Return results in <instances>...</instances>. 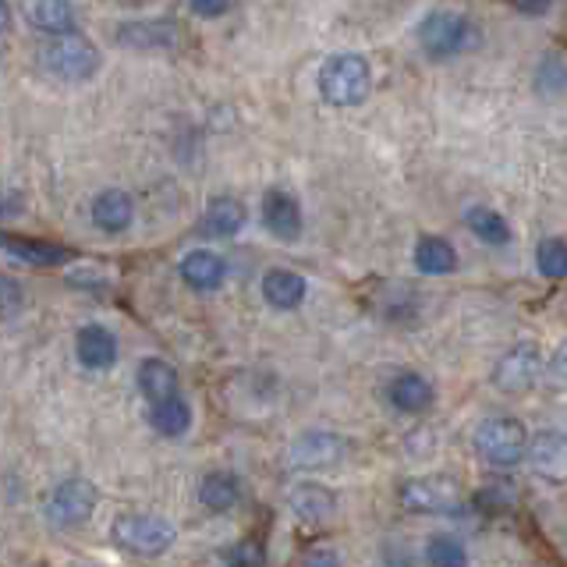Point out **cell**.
I'll return each instance as SVG.
<instances>
[{
	"label": "cell",
	"mask_w": 567,
	"mask_h": 567,
	"mask_svg": "<svg viewBox=\"0 0 567 567\" xmlns=\"http://www.w3.org/2000/svg\"><path fill=\"white\" fill-rule=\"evenodd\" d=\"M372 89V68L362 53H333V58L319 68V96H323L337 111L365 103Z\"/></svg>",
	"instance_id": "1"
},
{
	"label": "cell",
	"mask_w": 567,
	"mask_h": 567,
	"mask_svg": "<svg viewBox=\"0 0 567 567\" xmlns=\"http://www.w3.org/2000/svg\"><path fill=\"white\" fill-rule=\"evenodd\" d=\"M472 447L475 454L486 461L493 468H511L518 465V461L528 454V433L518 419L511 415H493V419H483L475 425L472 433Z\"/></svg>",
	"instance_id": "2"
},
{
	"label": "cell",
	"mask_w": 567,
	"mask_h": 567,
	"mask_svg": "<svg viewBox=\"0 0 567 567\" xmlns=\"http://www.w3.org/2000/svg\"><path fill=\"white\" fill-rule=\"evenodd\" d=\"M111 539H114V546H121L124 554H132V557H159L174 546L177 532L167 518H159V514L132 511V514H117L114 518Z\"/></svg>",
	"instance_id": "3"
},
{
	"label": "cell",
	"mask_w": 567,
	"mask_h": 567,
	"mask_svg": "<svg viewBox=\"0 0 567 567\" xmlns=\"http://www.w3.org/2000/svg\"><path fill=\"white\" fill-rule=\"evenodd\" d=\"M419 43H422L425 53H430V58L447 61V58H457V53L472 50L478 43V32H475L468 14L440 8V11H430V14L422 18Z\"/></svg>",
	"instance_id": "4"
},
{
	"label": "cell",
	"mask_w": 567,
	"mask_h": 567,
	"mask_svg": "<svg viewBox=\"0 0 567 567\" xmlns=\"http://www.w3.org/2000/svg\"><path fill=\"white\" fill-rule=\"evenodd\" d=\"M100 64V50L82 35H53L50 43L40 47V68L53 79L85 82L96 75Z\"/></svg>",
	"instance_id": "5"
},
{
	"label": "cell",
	"mask_w": 567,
	"mask_h": 567,
	"mask_svg": "<svg viewBox=\"0 0 567 567\" xmlns=\"http://www.w3.org/2000/svg\"><path fill=\"white\" fill-rule=\"evenodd\" d=\"M351 454V443L341 433L330 430H306L288 443V454H284V465L295 472H319V468H333Z\"/></svg>",
	"instance_id": "6"
},
{
	"label": "cell",
	"mask_w": 567,
	"mask_h": 567,
	"mask_svg": "<svg viewBox=\"0 0 567 567\" xmlns=\"http://www.w3.org/2000/svg\"><path fill=\"white\" fill-rule=\"evenodd\" d=\"M96 504H100V493L89 478H64V483L53 486L43 514H47V522L58 528H79L93 518Z\"/></svg>",
	"instance_id": "7"
},
{
	"label": "cell",
	"mask_w": 567,
	"mask_h": 567,
	"mask_svg": "<svg viewBox=\"0 0 567 567\" xmlns=\"http://www.w3.org/2000/svg\"><path fill=\"white\" fill-rule=\"evenodd\" d=\"M543 377V351L536 344H514L493 365V386L504 394H525Z\"/></svg>",
	"instance_id": "8"
},
{
	"label": "cell",
	"mask_w": 567,
	"mask_h": 567,
	"mask_svg": "<svg viewBox=\"0 0 567 567\" xmlns=\"http://www.w3.org/2000/svg\"><path fill=\"white\" fill-rule=\"evenodd\" d=\"M398 501L408 511L451 514L461 507V493L454 486V478H447V475H419V478H404L398 489Z\"/></svg>",
	"instance_id": "9"
},
{
	"label": "cell",
	"mask_w": 567,
	"mask_h": 567,
	"mask_svg": "<svg viewBox=\"0 0 567 567\" xmlns=\"http://www.w3.org/2000/svg\"><path fill=\"white\" fill-rule=\"evenodd\" d=\"M114 40L124 50H135V53H159L182 43V29H177L171 18H128V22L117 25Z\"/></svg>",
	"instance_id": "10"
},
{
	"label": "cell",
	"mask_w": 567,
	"mask_h": 567,
	"mask_svg": "<svg viewBox=\"0 0 567 567\" xmlns=\"http://www.w3.org/2000/svg\"><path fill=\"white\" fill-rule=\"evenodd\" d=\"M528 465L536 478L549 486H567V433L543 430L539 436L528 440Z\"/></svg>",
	"instance_id": "11"
},
{
	"label": "cell",
	"mask_w": 567,
	"mask_h": 567,
	"mask_svg": "<svg viewBox=\"0 0 567 567\" xmlns=\"http://www.w3.org/2000/svg\"><path fill=\"white\" fill-rule=\"evenodd\" d=\"M259 217H262V227L270 230L274 238H280V241H295L301 235V227H306V217H301V203L295 199L291 192H284V188H270V192L262 195Z\"/></svg>",
	"instance_id": "12"
},
{
	"label": "cell",
	"mask_w": 567,
	"mask_h": 567,
	"mask_svg": "<svg viewBox=\"0 0 567 567\" xmlns=\"http://www.w3.org/2000/svg\"><path fill=\"white\" fill-rule=\"evenodd\" d=\"M386 401L401 415H422L433 408L436 390L422 372H398V377L386 383Z\"/></svg>",
	"instance_id": "13"
},
{
	"label": "cell",
	"mask_w": 567,
	"mask_h": 567,
	"mask_svg": "<svg viewBox=\"0 0 567 567\" xmlns=\"http://www.w3.org/2000/svg\"><path fill=\"white\" fill-rule=\"evenodd\" d=\"M309 295V284L298 270H288V266H274V270L262 274V298L266 306L277 309V312H291L298 309L301 301Z\"/></svg>",
	"instance_id": "14"
},
{
	"label": "cell",
	"mask_w": 567,
	"mask_h": 567,
	"mask_svg": "<svg viewBox=\"0 0 567 567\" xmlns=\"http://www.w3.org/2000/svg\"><path fill=\"white\" fill-rule=\"evenodd\" d=\"M75 359L85 365V369H111L117 362V337L100 327V323H89L75 333Z\"/></svg>",
	"instance_id": "15"
},
{
	"label": "cell",
	"mask_w": 567,
	"mask_h": 567,
	"mask_svg": "<svg viewBox=\"0 0 567 567\" xmlns=\"http://www.w3.org/2000/svg\"><path fill=\"white\" fill-rule=\"evenodd\" d=\"M89 213H93V224L103 230V235H121V230H128L135 220V203L128 192L103 188L93 199V209Z\"/></svg>",
	"instance_id": "16"
},
{
	"label": "cell",
	"mask_w": 567,
	"mask_h": 567,
	"mask_svg": "<svg viewBox=\"0 0 567 567\" xmlns=\"http://www.w3.org/2000/svg\"><path fill=\"white\" fill-rule=\"evenodd\" d=\"M182 280L192 291L209 295L227 280V262L217 252H209V248H195V252L182 259Z\"/></svg>",
	"instance_id": "17"
},
{
	"label": "cell",
	"mask_w": 567,
	"mask_h": 567,
	"mask_svg": "<svg viewBox=\"0 0 567 567\" xmlns=\"http://www.w3.org/2000/svg\"><path fill=\"white\" fill-rule=\"evenodd\" d=\"M248 220V209L235 195H217L203 213V235L209 238H235Z\"/></svg>",
	"instance_id": "18"
},
{
	"label": "cell",
	"mask_w": 567,
	"mask_h": 567,
	"mask_svg": "<svg viewBox=\"0 0 567 567\" xmlns=\"http://www.w3.org/2000/svg\"><path fill=\"white\" fill-rule=\"evenodd\" d=\"M25 14L35 29L50 35H71L79 25V11L71 0H29Z\"/></svg>",
	"instance_id": "19"
},
{
	"label": "cell",
	"mask_w": 567,
	"mask_h": 567,
	"mask_svg": "<svg viewBox=\"0 0 567 567\" xmlns=\"http://www.w3.org/2000/svg\"><path fill=\"white\" fill-rule=\"evenodd\" d=\"M415 270L425 277H447L457 270V252L447 238L440 235H422L415 245Z\"/></svg>",
	"instance_id": "20"
},
{
	"label": "cell",
	"mask_w": 567,
	"mask_h": 567,
	"mask_svg": "<svg viewBox=\"0 0 567 567\" xmlns=\"http://www.w3.org/2000/svg\"><path fill=\"white\" fill-rule=\"evenodd\" d=\"M288 504L295 511V518L301 522H327L330 514H337V496L327 486H316V483H301L291 489Z\"/></svg>",
	"instance_id": "21"
},
{
	"label": "cell",
	"mask_w": 567,
	"mask_h": 567,
	"mask_svg": "<svg viewBox=\"0 0 567 567\" xmlns=\"http://www.w3.org/2000/svg\"><path fill=\"white\" fill-rule=\"evenodd\" d=\"M0 248H4L8 256L29 262V266H58V262L68 259V248H61V245L22 238V235H8V230H0Z\"/></svg>",
	"instance_id": "22"
},
{
	"label": "cell",
	"mask_w": 567,
	"mask_h": 567,
	"mask_svg": "<svg viewBox=\"0 0 567 567\" xmlns=\"http://www.w3.org/2000/svg\"><path fill=\"white\" fill-rule=\"evenodd\" d=\"M150 425L167 440L185 436L192 430V404L182 394H174L167 401H156V404H150Z\"/></svg>",
	"instance_id": "23"
},
{
	"label": "cell",
	"mask_w": 567,
	"mask_h": 567,
	"mask_svg": "<svg viewBox=\"0 0 567 567\" xmlns=\"http://www.w3.org/2000/svg\"><path fill=\"white\" fill-rule=\"evenodd\" d=\"M138 390H142V398H146L150 404L182 394V390H177V372L164 359H146L138 365Z\"/></svg>",
	"instance_id": "24"
},
{
	"label": "cell",
	"mask_w": 567,
	"mask_h": 567,
	"mask_svg": "<svg viewBox=\"0 0 567 567\" xmlns=\"http://www.w3.org/2000/svg\"><path fill=\"white\" fill-rule=\"evenodd\" d=\"M241 501V483L230 472H209L199 483V504L213 514H224Z\"/></svg>",
	"instance_id": "25"
},
{
	"label": "cell",
	"mask_w": 567,
	"mask_h": 567,
	"mask_svg": "<svg viewBox=\"0 0 567 567\" xmlns=\"http://www.w3.org/2000/svg\"><path fill=\"white\" fill-rule=\"evenodd\" d=\"M465 227L472 230V235L483 241V245H489V248H504V245H511V224L501 217L496 209H489V206H472L468 213H465Z\"/></svg>",
	"instance_id": "26"
},
{
	"label": "cell",
	"mask_w": 567,
	"mask_h": 567,
	"mask_svg": "<svg viewBox=\"0 0 567 567\" xmlns=\"http://www.w3.org/2000/svg\"><path fill=\"white\" fill-rule=\"evenodd\" d=\"M425 564L430 567H468V549L454 536H430L425 539Z\"/></svg>",
	"instance_id": "27"
},
{
	"label": "cell",
	"mask_w": 567,
	"mask_h": 567,
	"mask_svg": "<svg viewBox=\"0 0 567 567\" xmlns=\"http://www.w3.org/2000/svg\"><path fill=\"white\" fill-rule=\"evenodd\" d=\"M536 266L546 280H564L567 277V241L564 238H546L539 241Z\"/></svg>",
	"instance_id": "28"
},
{
	"label": "cell",
	"mask_w": 567,
	"mask_h": 567,
	"mask_svg": "<svg viewBox=\"0 0 567 567\" xmlns=\"http://www.w3.org/2000/svg\"><path fill=\"white\" fill-rule=\"evenodd\" d=\"M224 560H227V567H262V549L252 539H241L227 549Z\"/></svg>",
	"instance_id": "29"
},
{
	"label": "cell",
	"mask_w": 567,
	"mask_h": 567,
	"mask_svg": "<svg viewBox=\"0 0 567 567\" xmlns=\"http://www.w3.org/2000/svg\"><path fill=\"white\" fill-rule=\"evenodd\" d=\"M22 306H25L22 288H18L14 280L0 277V319H11V316H18V312H22Z\"/></svg>",
	"instance_id": "30"
},
{
	"label": "cell",
	"mask_w": 567,
	"mask_h": 567,
	"mask_svg": "<svg viewBox=\"0 0 567 567\" xmlns=\"http://www.w3.org/2000/svg\"><path fill=\"white\" fill-rule=\"evenodd\" d=\"M539 75H549V82H543L546 93H557V89H567V64H564V61H557V58L543 61Z\"/></svg>",
	"instance_id": "31"
},
{
	"label": "cell",
	"mask_w": 567,
	"mask_h": 567,
	"mask_svg": "<svg viewBox=\"0 0 567 567\" xmlns=\"http://www.w3.org/2000/svg\"><path fill=\"white\" fill-rule=\"evenodd\" d=\"M301 567H341V557H337L330 546H316L301 557Z\"/></svg>",
	"instance_id": "32"
},
{
	"label": "cell",
	"mask_w": 567,
	"mask_h": 567,
	"mask_svg": "<svg viewBox=\"0 0 567 567\" xmlns=\"http://www.w3.org/2000/svg\"><path fill=\"white\" fill-rule=\"evenodd\" d=\"M68 284L71 288H89V291H100V288H106V277H100V270H93V266H89V270H75L68 277Z\"/></svg>",
	"instance_id": "33"
},
{
	"label": "cell",
	"mask_w": 567,
	"mask_h": 567,
	"mask_svg": "<svg viewBox=\"0 0 567 567\" xmlns=\"http://www.w3.org/2000/svg\"><path fill=\"white\" fill-rule=\"evenodd\" d=\"M188 8L199 18H220L230 11V0H188Z\"/></svg>",
	"instance_id": "34"
},
{
	"label": "cell",
	"mask_w": 567,
	"mask_h": 567,
	"mask_svg": "<svg viewBox=\"0 0 567 567\" xmlns=\"http://www.w3.org/2000/svg\"><path fill=\"white\" fill-rule=\"evenodd\" d=\"M549 372H554L557 380H567V341H560L557 351L549 354Z\"/></svg>",
	"instance_id": "35"
},
{
	"label": "cell",
	"mask_w": 567,
	"mask_h": 567,
	"mask_svg": "<svg viewBox=\"0 0 567 567\" xmlns=\"http://www.w3.org/2000/svg\"><path fill=\"white\" fill-rule=\"evenodd\" d=\"M22 209V199H18L14 192H0V220H8L14 217V213Z\"/></svg>",
	"instance_id": "36"
},
{
	"label": "cell",
	"mask_w": 567,
	"mask_h": 567,
	"mask_svg": "<svg viewBox=\"0 0 567 567\" xmlns=\"http://www.w3.org/2000/svg\"><path fill=\"white\" fill-rule=\"evenodd\" d=\"M549 4H554V0H514V8L525 11V14H546Z\"/></svg>",
	"instance_id": "37"
},
{
	"label": "cell",
	"mask_w": 567,
	"mask_h": 567,
	"mask_svg": "<svg viewBox=\"0 0 567 567\" xmlns=\"http://www.w3.org/2000/svg\"><path fill=\"white\" fill-rule=\"evenodd\" d=\"M8 25H11V8H8V0H0V32Z\"/></svg>",
	"instance_id": "38"
}]
</instances>
